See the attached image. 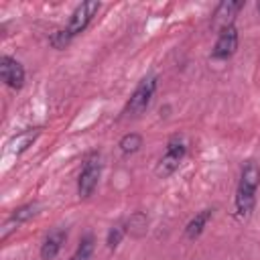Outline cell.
<instances>
[{
  "mask_svg": "<svg viewBox=\"0 0 260 260\" xmlns=\"http://www.w3.org/2000/svg\"><path fill=\"white\" fill-rule=\"evenodd\" d=\"M258 185H260V169L256 162H248L242 169L240 185L236 191V209L240 215H248L254 209Z\"/></svg>",
  "mask_w": 260,
  "mask_h": 260,
  "instance_id": "cell-1",
  "label": "cell"
},
{
  "mask_svg": "<svg viewBox=\"0 0 260 260\" xmlns=\"http://www.w3.org/2000/svg\"><path fill=\"white\" fill-rule=\"evenodd\" d=\"M154 91H156V75L144 77V79L134 87V91H132V95H130V100H128V104H126V108H124V114L130 116V118L140 116V114L150 106Z\"/></svg>",
  "mask_w": 260,
  "mask_h": 260,
  "instance_id": "cell-2",
  "label": "cell"
},
{
  "mask_svg": "<svg viewBox=\"0 0 260 260\" xmlns=\"http://www.w3.org/2000/svg\"><path fill=\"white\" fill-rule=\"evenodd\" d=\"M185 152H187V146H185L183 138H181V136H173V138L169 140V144H167L165 154H162L160 160H158L156 175L162 177V179L169 177V175H173V173L179 169L181 160L185 158Z\"/></svg>",
  "mask_w": 260,
  "mask_h": 260,
  "instance_id": "cell-3",
  "label": "cell"
},
{
  "mask_svg": "<svg viewBox=\"0 0 260 260\" xmlns=\"http://www.w3.org/2000/svg\"><path fill=\"white\" fill-rule=\"evenodd\" d=\"M98 10H100V2H98V0L81 2V4L73 10V14H71V18H69V24H67L69 35H71V37H75V35L83 32V30H85V26L91 22V18L95 16V12H98Z\"/></svg>",
  "mask_w": 260,
  "mask_h": 260,
  "instance_id": "cell-4",
  "label": "cell"
},
{
  "mask_svg": "<svg viewBox=\"0 0 260 260\" xmlns=\"http://www.w3.org/2000/svg\"><path fill=\"white\" fill-rule=\"evenodd\" d=\"M100 175H102L100 156L87 158V162L83 165V169H81V173H79V181H77V191H79L81 197H89V195L93 193V189L98 187Z\"/></svg>",
  "mask_w": 260,
  "mask_h": 260,
  "instance_id": "cell-5",
  "label": "cell"
},
{
  "mask_svg": "<svg viewBox=\"0 0 260 260\" xmlns=\"http://www.w3.org/2000/svg\"><path fill=\"white\" fill-rule=\"evenodd\" d=\"M236 49H238V30H236L234 24H230V26L219 30V37L215 41L211 57L213 59H228L236 53Z\"/></svg>",
  "mask_w": 260,
  "mask_h": 260,
  "instance_id": "cell-6",
  "label": "cell"
},
{
  "mask_svg": "<svg viewBox=\"0 0 260 260\" xmlns=\"http://www.w3.org/2000/svg\"><path fill=\"white\" fill-rule=\"evenodd\" d=\"M0 75H2L4 83L8 87H12V89H20L22 83H24V69H22V65L16 59L8 57V55H4L0 59Z\"/></svg>",
  "mask_w": 260,
  "mask_h": 260,
  "instance_id": "cell-7",
  "label": "cell"
},
{
  "mask_svg": "<svg viewBox=\"0 0 260 260\" xmlns=\"http://www.w3.org/2000/svg\"><path fill=\"white\" fill-rule=\"evenodd\" d=\"M65 238H67V232L63 228H55L53 232H49V236L45 238V242L41 246V258L43 260H53L59 254Z\"/></svg>",
  "mask_w": 260,
  "mask_h": 260,
  "instance_id": "cell-8",
  "label": "cell"
},
{
  "mask_svg": "<svg viewBox=\"0 0 260 260\" xmlns=\"http://www.w3.org/2000/svg\"><path fill=\"white\" fill-rule=\"evenodd\" d=\"M242 6H244V2H232V0L219 2L217 8H215V12H213V24L215 26H221V28L230 26L232 20H234V16L238 14V10Z\"/></svg>",
  "mask_w": 260,
  "mask_h": 260,
  "instance_id": "cell-9",
  "label": "cell"
},
{
  "mask_svg": "<svg viewBox=\"0 0 260 260\" xmlns=\"http://www.w3.org/2000/svg\"><path fill=\"white\" fill-rule=\"evenodd\" d=\"M209 219H211V209H203V211H199V213L187 223V228H185V236H187L189 240H195L197 236H201V232H203V228L207 225Z\"/></svg>",
  "mask_w": 260,
  "mask_h": 260,
  "instance_id": "cell-10",
  "label": "cell"
},
{
  "mask_svg": "<svg viewBox=\"0 0 260 260\" xmlns=\"http://www.w3.org/2000/svg\"><path fill=\"white\" fill-rule=\"evenodd\" d=\"M120 150L124 152V154H134L140 146H142V136L140 134H136V132H130V134H124L122 138H120Z\"/></svg>",
  "mask_w": 260,
  "mask_h": 260,
  "instance_id": "cell-11",
  "label": "cell"
},
{
  "mask_svg": "<svg viewBox=\"0 0 260 260\" xmlns=\"http://www.w3.org/2000/svg\"><path fill=\"white\" fill-rule=\"evenodd\" d=\"M39 136V128H32V130H26V132H22V134H18L16 138H14V142H12V146H14V150L16 152H22V150H26L32 142H35V138Z\"/></svg>",
  "mask_w": 260,
  "mask_h": 260,
  "instance_id": "cell-12",
  "label": "cell"
},
{
  "mask_svg": "<svg viewBox=\"0 0 260 260\" xmlns=\"http://www.w3.org/2000/svg\"><path fill=\"white\" fill-rule=\"evenodd\" d=\"M91 254H93V238L91 236H85L81 238L75 254L71 256V260H91Z\"/></svg>",
  "mask_w": 260,
  "mask_h": 260,
  "instance_id": "cell-13",
  "label": "cell"
},
{
  "mask_svg": "<svg viewBox=\"0 0 260 260\" xmlns=\"http://www.w3.org/2000/svg\"><path fill=\"white\" fill-rule=\"evenodd\" d=\"M35 213H37V203H26V205L14 209V213H12V221H14V223H22V221L30 219Z\"/></svg>",
  "mask_w": 260,
  "mask_h": 260,
  "instance_id": "cell-14",
  "label": "cell"
},
{
  "mask_svg": "<svg viewBox=\"0 0 260 260\" xmlns=\"http://www.w3.org/2000/svg\"><path fill=\"white\" fill-rule=\"evenodd\" d=\"M124 234H126L124 223H116V225H112V228H110V232H108V240H106V242H108V248H110V250L118 248V244L122 242Z\"/></svg>",
  "mask_w": 260,
  "mask_h": 260,
  "instance_id": "cell-15",
  "label": "cell"
},
{
  "mask_svg": "<svg viewBox=\"0 0 260 260\" xmlns=\"http://www.w3.org/2000/svg\"><path fill=\"white\" fill-rule=\"evenodd\" d=\"M73 37L69 35V30L67 28H59L53 37H51V45L55 47V49H63L65 45H69V41H71Z\"/></svg>",
  "mask_w": 260,
  "mask_h": 260,
  "instance_id": "cell-16",
  "label": "cell"
},
{
  "mask_svg": "<svg viewBox=\"0 0 260 260\" xmlns=\"http://www.w3.org/2000/svg\"><path fill=\"white\" fill-rule=\"evenodd\" d=\"M258 12H260V2H258Z\"/></svg>",
  "mask_w": 260,
  "mask_h": 260,
  "instance_id": "cell-17",
  "label": "cell"
}]
</instances>
